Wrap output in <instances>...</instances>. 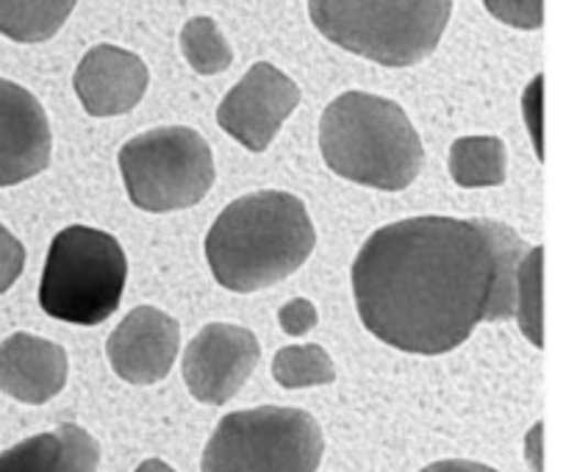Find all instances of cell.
Returning <instances> with one entry per match:
<instances>
[{
	"mask_svg": "<svg viewBox=\"0 0 563 472\" xmlns=\"http://www.w3.org/2000/svg\"><path fill=\"white\" fill-rule=\"evenodd\" d=\"M528 253L494 220L411 217L375 231L353 264L355 309L380 342L419 356L450 353L481 322L511 320Z\"/></svg>",
	"mask_w": 563,
	"mask_h": 472,
	"instance_id": "6da1fadb",
	"label": "cell"
},
{
	"mask_svg": "<svg viewBox=\"0 0 563 472\" xmlns=\"http://www.w3.org/2000/svg\"><path fill=\"white\" fill-rule=\"evenodd\" d=\"M317 245L314 222L300 198L278 189L233 200L206 237V259L217 284L258 292L289 278Z\"/></svg>",
	"mask_w": 563,
	"mask_h": 472,
	"instance_id": "7a4b0ae2",
	"label": "cell"
},
{
	"mask_svg": "<svg viewBox=\"0 0 563 472\" xmlns=\"http://www.w3.org/2000/svg\"><path fill=\"white\" fill-rule=\"evenodd\" d=\"M320 151L328 167L361 187L400 193L422 173L424 147L395 100L344 92L320 120Z\"/></svg>",
	"mask_w": 563,
	"mask_h": 472,
	"instance_id": "3957f363",
	"label": "cell"
},
{
	"mask_svg": "<svg viewBox=\"0 0 563 472\" xmlns=\"http://www.w3.org/2000/svg\"><path fill=\"white\" fill-rule=\"evenodd\" d=\"M325 40L384 67H411L439 47L453 0H308Z\"/></svg>",
	"mask_w": 563,
	"mask_h": 472,
	"instance_id": "277c9868",
	"label": "cell"
},
{
	"mask_svg": "<svg viewBox=\"0 0 563 472\" xmlns=\"http://www.w3.org/2000/svg\"><path fill=\"white\" fill-rule=\"evenodd\" d=\"M129 259L111 233L87 226L58 231L40 284L45 315L73 326H100L120 309Z\"/></svg>",
	"mask_w": 563,
	"mask_h": 472,
	"instance_id": "5b68a950",
	"label": "cell"
},
{
	"mask_svg": "<svg viewBox=\"0 0 563 472\" xmlns=\"http://www.w3.org/2000/svg\"><path fill=\"white\" fill-rule=\"evenodd\" d=\"M322 428L302 408L258 406L225 415L203 450V472H317Z\"/></svg>",
	"mask_w": 563,
	"mask_h": 472,
	"instance_id": "8992f818",
	"label": "cell"
},
{
	"mask_svg": "<svg viewBox=\"0 0 563 472\" xmlns=\"http://www.w3.org/2000/svg\"><path fill=\"white\" fill-rule=\"evenodd\" d=\"M120 173L131 204L156 215L200 204L217 175L209 142L186 125L153 129L125 142Z\"/></svg>",
	"mask_w": 563,
	"mask_h": 472,
	"instance_id": "52a82bcc",
	"label": "cell"
},
{
	"mask_svg": "<svg viewBox=\"0 0 563 472\" xmlns=\"http://www.w3.org/2000/svg\"><path fill=\"white\" fill-rule=\"evenodd\" d=\"M300 103V87L289 76L258 62L244 73L242 81L225 95L217 109V123L247 151H267L269 142Z\"/></svg>",
	"mask_w": 563,
	"mask_h": 472,
	"instance_id": "ba28073f",
	"label": "cell"
},
{
	"mask_svg": "<svg viewBox=\"0 0 563 472\" xmlns=\"http://www.w3.org/2000/svg\"><path fill=\"white\" fill-rule=\"evenodd\" d=\"M262 359L256 333L231 322H211L184 353V381L195 400L225 406L239 395Z\"/></svg>",
	"mask_w": 563,
	"mask_h": 472,
	"instance_id": "9c48e42d",
	"label": "cell"
},
{
	"mask_svg": "<svg viewBox=\"0 0 563 472\" xmlns=\"http://www.w3.org/2000/svg\"><path fill=\"white\" fill-rule=\"evenodd\" d=\"M180 326L175 317L153 306H140L114 328L106 342L111 370L136 386L167 378L178 359Z\"/></svg>",
	"mask_w": 563,
	"mask_h": 472,
	"instance_id": "30bf717a",
	"label": "cell"
},
{
	"mask_svg": "<svg viewBox=\"0 0 563 472\" xmlns=\"http://www.w3.org/2000/svg\"><path fill=\"white\" fill-rule=\"evenodd\" d=\"M53 136L40 100L0 78V187L23 184L51 164Z\"/></svg>",
	"mask_w": 563,
	"mask_h": 472,
	"instance_id": "8fae6325",
	"label": "cell"
},
{
	"mask_svg": "<svg viewBox=\"0 0 563 472\" xmlns=\"http://www.w3.org/2000/svg\"><path fill=\"white\" fill-rule=\"evenodd\" d=\"M151 73L136 53L114 45H95L81 58L73 87L92 117L129 114L145 98Z\"/></svg>",
	"mask_w": 563,
	"mask_h": 472,
	"instance_id": "7c38bea8",
	"label": "cell"
},
{
	"mask_svg": "<svg viewBox=\"0 0 563 472\" xmlns=\"http://www.w3.org/2000/svg\"><path fill=\"white\" fill-rule=\"evenodd\" d=\"M67 353L56 342L14 333L0 342V392L29 406L53 400L67 384Z\"/></svg>",
	"mask_w": 563,
	"mask_h": 472,
	"instance_id": "4fadbf2b",
	"label": "cell"
},
{
	"mask_svg": "<svg viewBox=\"0 0 563 472\" xmlns=\"http://www.w3.org/2000/svg\"><path fill=\"white\" fill-rule=\"evenodd\" d=\"M100 444L87 428L65 422L0 453V472H98Z\"/></svg>",
	"mask_w": 563,
	"mask_h": 472,
	"instance_id": "5bb4252c",
	"label": "cell"
},
{
	"mask_svg": "<svg viewBox=\"0 0 563 472\" xmlns=\"http://www.w3.org/2000/svg\"><path fill=\"white\" fill-rule=\"evenodd\" d=\"M78 0H0V34L14 42H45L67 23Z\"/></svg>",
	"mask_w": 563,
	"mask_h": 472,
	"instance_id": "9a60e30c",
	"label": "cell"
},
{
	"mask_svg": "<svg viewBox=\"0 0 563 472\" xmlns=\"http://www.w3.org/2000/svg\"><path fill=\"white\" fill-rule=\"evenodd\" d=\"M450 175L464 189L506 182V145L497 136H464L450 147Z\"/></svg>",
	"mask_w": 563,
	"mask_h": 472,
	"instance_id": "2e32d148",
	"label": "cell"
},
{
	"mask_svg": "<svg viewBox=\"0 0 563 472\" xmlns=\"http://www.w3.org/2000/svg\"><path fill=\"white\" fill-rule=\"evenodd\" d=\"M273 378L284 389H306L336 381V367L320 344H289L273 359Z\"/></svg>",
	"mask_w": 563,
	"mask_h": 472,
	"instance_id": "e0dca14e",
	"label": "cell"
},
{
	"mask_svg": "<svg viewBox=\"0 0 563 472\" xmlns=\"http://www.w3.org/2000/svg\"><path fill=\"white\" fill-rule=\"evenodd\" d=\"M180 51L186 62L192 65L200 76H217L225 73L233 62V53L228 40L222 36L220 25L211 18H192L180 31Z\"/></svg>",
	"mask_w": 563,
	"mask_h": 472,
	"instance_id": "ac0fdd59",
	"label": "cell"
},
{
	"mask_svg": "<svg viewBox=\"0 0 563 472\" xmlns=\"http://www.w3.org/2000/svg\"><path fill=\"white\" fill-rule=\"evenodd\" d=\"M541 248H530L517 267V304H514V317L525 337L541 348Z\"/></svg>",
	"mask_w": 563,
	"mask_h": 472,
	"instance_id": "d6986e66",
	"label": "cell"
},
{
	"mask_svg": "<svg viewBox=\"0 0 563 472\" xmlns=\"http://www.w3.org/2000/svg\"><path fill=\"white\" fill-rule=\"evenodd\" d=\"M492 18L514 29L536 31L544 23V0H483Z\"/></svg>",
	"mask_w": 563,
	"mask_h": 472,
	"instance_id": "ffe728a7",
	"label": "cell"
},
{
	"mask_svg": "<svg viewBox=\"0 0 563 472\" xmlns=\"http://www.w3.org/2000/svg\"><path fill=\"white\" fill-rule=\"evenodd\" d=\"M25 267V248L9 228L0 226V295L20 278Z\"/></svg>",
	"mask_w": 563,
	"mask_h": 472,
	"instance_id": "44dd1931",
	"label": "cell"
},
{
	"mask_svg": "<svg viewBox=\"0 0 563 472\" xmlns=\"http://www.w3.org/2000/svg\"><path fill=\"white\" fill-rule=\"evenodd\" d=\"M320 315H317V306L306 298H295L278 311V322L289 337H306L311 328L317 326Z\"/></svg>",
	"mask_w": 563,
	"mask_h": 472,
	"instance_id": "7402d4cb",
	"label": "cell"
},
{
	"mask_svg": "<svg viewBox=\"0 0 563 472\" xmlns=\"http://www.w3.org/2000/svg\"><path fill=\"white\" fill-rule=\"evenodd\" d=\"M419 472H497L494 466L477 464V461H461V459H450V461H435V464L424 466Z\"/></svg>",
	"mask_w": 563,
	"mask_h": 472,
	"instance_id": "603a6c76",
	"label": "cell"
},
{
	"mask_svg": "<svg viewBox=\"0 0 563 472\" xmlns=\"http://www.w3.org/2000/svg\"><path fill=\"white\" fill-rule=\"evenodd\" d=\"M530 444V461H533V470L541 472V426H536L528 437Z\"/></svg>",
	"mask_w": 563,
	"mask_h": 472,
	"instance_id": "cb8c5ba5",
	"label": "cell"
},
{
	"mask_svg": "<svg viewBox=\"0 0 563 472\" xmlns=\"http://www.w3.org/2000/svg\"><path fill=\"white\" fill-rule=\"evenodd\" d=\"M134 472H175V470L167 464V461H162V459H147V461H142V464L136 466Z\"/></svg>",
	"mask_w": 563,
	"mask_h": 472,
	"instance_id": "d4e9b609",
	"label": "cell"
}]
</instances>
